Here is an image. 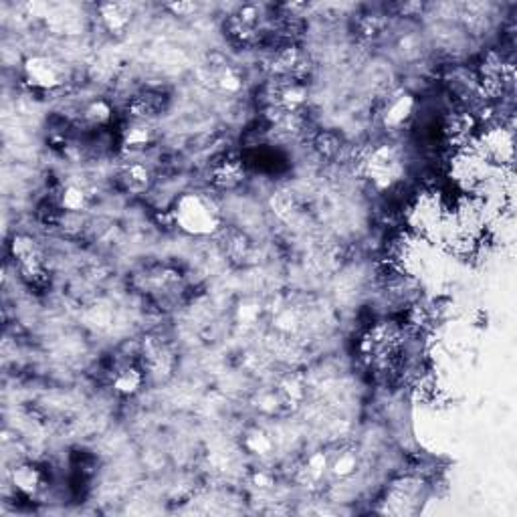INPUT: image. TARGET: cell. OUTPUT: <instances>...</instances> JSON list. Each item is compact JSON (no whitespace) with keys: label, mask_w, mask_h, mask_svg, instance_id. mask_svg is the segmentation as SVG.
Masks as SVG:
<instances>
[{"label":"cell","mask_w":517,"mask_h":517,"mask_svg":"<svg viewBox=\"0 0 517 517\" xmlns=\"http://www.w3.org/2000/svg\"><path fill=\"white\" fill-rule=\"evenodd\" d=\"M412 111H414V97L412 95H400L384 111V125L388 130H398L411 120Z\"/></svg>","instance_id":"cell-8"},{"label":"cell","mask_w":517,"mask_h":517,"mask_svg":"<svg viewBox=\"0 0 517 517\" xmlns=\"http://www.w3.org/2000/svg\"><path fill=\"white\" fill-rule=\"evenodd\" d=\"M168 8L176 16H188L197 11V4L194 2H172V4H168Z\"/></svg>","instance_id":"cell-25"},{"label":"cell","mask_w":517,"mask_h":517,"mask_svg":"<svg viewBox=\"0 0 517 517\" xmlns=\"http://www.w3.org/2000/svg\"><path fill=\"white\" fill-rule=\"evenodd\" d=\"M150 180L152 178H150L148 168L142 166V164H132L130 168H125V172L122 174L123 186L130 192H144L150 186Z\"/></svg>","instance_id":"cell-12"},{"label":"cell","mask_w":517,"mask_h":517,"mask_svg":"<svg viewBox=\"0 0 517 517\" xmlns=\"http://www.w3.org/2000/svg\"><path fill=\"white\" fill-rule=\"evenodd\" d=\"M214 81L218 85V89L225 93H239L243 89V77L237 69L232 67H220L214 75Z\"/></svg>","instance_id":"cell-16"},{"label":"cell","mask_w":517,"mask_h":517,"mask_svg":"<svg viewBox=\"0 0 517 517\" xmlns=\"http://www.w3.org/2000/svg\"><path fill=\"white\" fill-rule=\"evenodd\" d=\"M152 142V130L146 122H134L123 132L125 148H146Z\"/></svg>","instance_id":"cell-13"},{"label":"cell","mask_w":517,"mask_h":517,"mask_svg":"<svg viewBox=\"0 0 517 517\" xmlns=\"http://www.w3.org/2000/svg\"><path fill=\"white\" fill-rule=\"evenodd\" d=\"M25 77L37 89H55L63 83L59 67L46 57H29L25 61Z\"/></svg>","instance_id":"cell-3"},{"label":"cell","mask_w":517,"mask_h":517,"mask_svg":"<svg viewBox=\"0 0 517 517\" xmlns=\"http://www.w3.org/2000/svg\"><path fill=\"white\" fill-rule=\"evenodd\" d=\"M176 225L194 235H206L218 227V214L206 198L198 194H186L178 200L172 211Z\"/></svg>","instance_id":"cell-1"},{"label":"cell","mask_w":517,"mask_h":517,"mask_svg":"<svg viewBox=\"0 0 517 517\" xmlns=\"http://www.w3.org/2000/svg\"><path fill=\"white\" fill-rule=\"evenodd\" d=\"M364 172L378 188H390L402 176V164H400L396 150L384 146L366 158Z\"/></svg>","instance_id":"cell-2"},{"label":"cell","mask_w":517,"mask_h":517,"mask_svg":"<svg viewBox=\"0 0 517 517\" xmlns=\"http://www.w3.org/2000/svg\"><path fill=\"white\" fill-rule=\"evenodd\" d=\"M59 204H61L63 211L81 213V211L87 206V194H85V190L79 188V186H67V188L61 192Z\"/></svg>","instance_id":"cell-17"},{"label":"cell","mask_w":517,"mask_h":517,"mask_svg":"<svg viewBox=\"0 0 517 517\" xmlns=\"http://www.w3.org/2000/svg\"><path fill=\"white\" fill-rule=\"evenodd\" d=\"M142 382H144V376L142 372L134 368V366H127V368H122L116 378H113V388L116 392H120L123 396H132L136 394L137 390L142 388Z\"/></svg>","instance_id":"cell-11"},{"label":"cell","mask_w":517,"mask_h":517,"mask_svg":"<svg viewBox=\"0 0 517 517\" xmlns=\"http://www.w3.org/2000/svg\"><path fill=\"white\" fill-rule=\"evenodd\" d=\"M356 467H358V456L350 453V451H346V453H340V455L335 456L334 461L330 463V469L334 475L337 477H350L351 473L356 471Z\"/></svg>","instance_id":"cell-22"},{"label":"cell","mask_w":517,"mask_h":517,"mask_svg":"<svg viewBox=\"0 0 517 517\" xmlns=\"http://www.w3.org/2000/svg\"><path fill=\"white\" fill-rule=\"evenodd\" d=\"M83 116H85V122L89 125H104L111 120V107L104 99H97V101L87 106Z\"/></svg>","instance_id":"cell-20"},{"label":"cell","mask_w":517,"mask_h":517,"mask_svg":"<svg viewBox=\"0 0 517 517\" xmlns=\"http://www.w3.org/2000/svg\"><path fill=\"white\" fill-rule=\"evenodd\" d=\"M244 180V166L237 158H225L213 168V184L216 188L230 190Z\"/></svg>","instance_id":"cell-6"},{"label":"cell","mask_w":517,"mask_h":517,"mask_svg":"<svg viewBox=\"0 0 517 517\" xmlns=\"http://www.w3.org/2000/svg\"><path fill=\"white\" fill-rule=\"evenodd\" d=\"M99 15H101L107 31L113 35H122L132 20V8L130 4H123V2H107L99 6Z\"/></svg>","instance_id":"cell-7"},{"label":"cell","mask_w":517,"mask_h":517,"mask_svg":"<svg viewBox=\"0 0 517 517\" xmlns=\"http://www.w3.org/2000/svg\"><path fill=\"white\" fill-rule=\"evenodd\" d=\"M411 223L416 230L423 232H435L437 228L442 227V213L441 202L437 194H423L418 197L416 204L411 211Z\"/></svg>","instance_id":"cell-4"},{"label":"cell","mask_w":517,"mask_h":517,"mask_svg":"<svg viewBox=\"0 0 517 517\" xmlns=\"http://www.w3.org/2000/svg\"><path fill=\"white\" fill-rule=\"evenodd\" d=\"M253 483H255L258 489H271V487H273V477H271L269 473L258 471L255 473V477H253Z\"/></svg>","instance_id":"cell-26"},{"label":"cell","mask_w":517,"mask_h":517,"mask_svg":"<svg viewBox=\"0 0 517 517\" xmlns=\"http://www.w3.org/2000/svg\"><path fill=\"white\" fill-rule=\"evenodd\" d=\"M13 485L16 491L25 493V495H35L41 485H43V475L35 467V465H18L11 475Z\"/></svg>","instance_id":"cell-9"},{"label":"cell","mask_w":517,"mask_h":517,"mask_svg":"<svg viewBox=\"0 0 517 517\" xmlns=\"http://www.w3.org/2000/svg\"><path fill=\"white\" fill-rule=\"evenodd\" d=\"M258 316H261V309H258V305L255 304H244L239 307V313H237V318L241 323L244 325H249V323H255L258 320Z\"/></svg>","instance_id":"cell-24"},{"label":"cell","mask_w":517,"mask_h":517,"mask_svg":"<svg viewBox=\"0 0 517 517\" xmlns=\"http://www.w3.org/2000/svg\"><path fill=\"white\" fill-rule=\"evenodd\" d=\"M313 148L321 158H335L342 150V139L335 132H320L313 139Z\"/></svg>","instance_id":"cell-19"},{"label":"cell","mask_w":517,"mask_h":517,"mask_svg":"<svg viewBox=\"0 0 517 517\" xmlns=\"http://www.w3.org/2000/svg\"><path fill=\"white\" fill-rule=\"evenodd\" d=\"M330 469V459L325 453H313V455L307 459V463L301 469V479L304 481H320L323 477V473Z\"/></svg>","instance_id":"cell-18"},{"label":"cell","mask_w":517,"mask_h":517,"mask_svg":"<svg viewBox=\"0 0 517 517\" xmlns=\"http://www.w3.org/2000/svg\"><path fill=\"white\" fill-rule=\"evenodd\" d=\"M228 27V32L237 39V41H243V43H249V41H253L255 37H257V27H253V25H249V23H244L241 20L237 15H232L228 18L227 23Z\"/></svg>","instance_id":"cell-21"},{"label":"cell","mask_w":517,"mask_h":517,"mask_svg":"<svg viewBox=\"0 0 517 517\" xmlns=\"http://www.w3.org/2000/svg\"><path fill=\"white\" fill-rule=\"evenodd\" d=\"M475 125H477V120H475L473 113H469V111H456V113H451L447 118L444 134H447L451 144H455L461 150H465L467 146H471V136Z\"/></svg>","instance_id":"cell-5"},{"label":"cell","mask_w":517,"mask_h":517,"mask_svg":"<svg viewBox=\"0 0 517 517\" xmlns=\"http://www.w3.org/2000/svg\"><path fill=\"white\" fill-rule=\"evenodd\" d=\"M156 97H158V95H154V93H142V95H136V97L130 101V106H127L130 116H132L136 122H146V120L154 118V116L158 113V109H160V101H158Z\"/></svg>","instance_id":"cell-10"},{"label":"cell","mask_w":517,"mask_h":517,"mask_svg":"<svg viewBox=\"0 0 517 517\" xmlns=\"http://www.w3.org/2000/svg\"><path fill=\"white\" fill-rule=\"evenodd\" d=\"M11 253L18 261V265L41 257V253H39L35 241H32L31 237H27V235H16L15 239H13V243H11Z\"/></svg>","instance_id":"cell-14"},{"label":"cell","mask_w":517,"mask_h":517,"mask_svg":"<svg viewBox=\"0 0 517 517\" xmlns=\"http://www.w3.org/2000/svg\"><path fill=\"white\" fill-rule=\"evenodd\" d=\"M244 447H247V451H251L253 455H269L271 451H273V441H271V437L265 432V430H261V428H253V430H249L247 432V437H244Z\"/></svg>","instance_id":"cell-15"},{"label":"cell","mask_w":517,"mask_h":517,"mask_svg":"<svg viewBox=\"0 0 517 517\" xmlns=\"http://www.w3.org/2000/svg\"><path fill=\"white\" fill-rule=\"evenodd\" d=\"M281 390H283V394L287 396V400L291 402H299V400H304L305 396V388H304V382L299 380V378H295V376H291L287 380L281 384Z\"/></svg>","instance_id":"cell-23"}]
</instances>
